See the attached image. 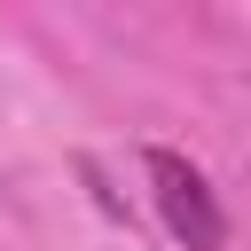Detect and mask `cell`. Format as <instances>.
Returning <instances> with one entry per match:
<instances>
[{
  "instance_id": "1",
  "label": "cell",
  "mask_w": 251,
  "mask_h": 251,
  "mask_svg": "<svg viewBox=\"0 0 251 251\" xmlns=\"http://www.w3.org/2000/svg\"><path fill=\"white\" fill-rule=\"evenodd\" d=\"M141 173H149V188H157L165 227H173L188 251H227V212H220L212 180H204L180 149H149V157H141Z\"/></svg>"
}]
</instances>
